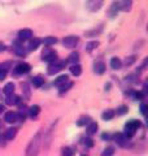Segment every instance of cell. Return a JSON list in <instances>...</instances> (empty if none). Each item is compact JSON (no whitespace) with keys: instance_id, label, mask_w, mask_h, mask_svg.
Masks as SVG:
<instances>
[{"instance_id":"obj_1","label":"cell","mask_w":148,"mask_h":156,"mask_svg":"<svg viewBox=\"0 0 148 156\" xmlns=\"http://www.w3.org/2000/svg\"><path fill=\"white\" fill-rule=\"evenodd\" d=\"M41 144H42V133L38 131V133L33 136V139L30 140L27 148H26V156H37L39 154V150H41Z\"/></svg>"},{"instance_id":"obj_2","label":"cell","mask_w":148,"mask_h":156,"mask_svg":"<svg viewBox=\"0 0 148 156\" xmlns=\"http://www.w3.org/2000/svg\"><path fill=\"white\" fill-rule=\"evenodd\" d=\"M65 65H66V61L55 60L53 62H51V64H49V66H48L47 72H48V74L53 76V74H56V73H58L60 70H62L64 68H65Z\"/></svg>"},{"instance_id":"obj_3","label":"cell","mask_w":148,"mask_h":156,"mask_svg":"<svg viewBox=\"0 0 148 156\" xmlns=\"http://www.w3.org/2000/svg\"><path fill=\"white\" fill-rule=\"evenodd\" d=\"M140 126V122L136 120H131L125 125V135L129 138V136H132L135 134V131L138 130V128Z\"/></svg>"},{"instance_id":"obj_4","label":"cell","mask_w":148,"mask_h":156,"mask_svg":"<svg viewBox=\"0 0 148 156\" xmlns=\"http://www.w3.org/2000/svg\"><path fill=\"white\" fill-rule=\"evenodd\" d=\"M103 5H104V0H86V8L90 12L100 11Z\"/></svg>"},{"instance_id":"obj_5","label":"cell","mask_w":148,"mask_h":156,"mask_svg":"<svg viewBox=\"0 0 148 156\" xmlns=\"http://www.w3.org/2000/svg\"><path fill=\"white\" fill-rule=\"evenodd\" d=\"M42 60L43 61H48L49 64H51V62L57 60V53L55 51L49 50V48H46V50L43 51V53H42Z\"/></svg>"},{"instance_id":"obj_6","label":"cell","mask_w":148,"mask_h":156,"mask_svg":"<svg viewBox=\"0 0 148 156\" xmlns=\"http://www.w3.org/2000/svg\"><path fill=\"white\" fill-rule=\"evenodd\" d=\"M78 42H79V39H78V37H74V35H70V37H66V38H64V41H62V44L65 46L66 48H74L77 44H78Z\"/></svg>"},{"instance_id":"obj_7","label":"cell","mask_w":148,"mask_h":156,"mask_svg":"<svg viewBox=\"0 0 148 156\" xmlns=\"http://www.w3.org/2000/svg\"><path fill=\"white\" fill-rule=\"evenodd\" d=\"M31 69V66L26 64V62H21V64H17L16 68H14V74H23V73H27V72H30Z\"/></svg>"},{"instance_id":"obj_8","label":"cell","mask_w":148,"mask_h":156,"mask_svg":"<svg viewBox=\"0 0 148 156\" xmlns=\"http://www.w3.org/2000/svg\"><path fill=\"white\" fill-rule=\"evenodd\" d=\"M132 5V0H120L118 2V8L122 12H129Z\"/></svg>"},{"instance_id":"obj_9","label":"cell","mask_w":148,"mask_h":156,"mask_svg":"<svg viewBox=\"0 0 148 156\" xmlns=\"http://www.w3.org/2000/svg\"><path fill=\"white\" fill-rule=\"evenodd\" d=\"M33 38V31L30 29H22L18 31V39L19 41H26V39H31Z\"/></svg>"},{"instance_id":"obj_10","label":"cell","mask_w":148,"mask_h":156,"mask_svg":"<svg viewBox=\"0 0 148 156\" xmlns=\"http://www.w3.org/2000/svg\"><path fill=\"white\" fill-rule=\"evenodd\" d=\"M4 120H5V122L8 124H13L16 122V121L18 120V113L17 112H7L5 113V117H4Z\"/></svg>"},{"instance_id":"obj_11","label":"cell","mask_w":148,"mask_h":156,"mask_svg":"<svg viewBox=\"0 0 148 156\" xmlns=\"http://www.w3.org/2000/svg\"><path fill=\"white\" fill-rule=\"evenodd\" d=\"M115 140L116 142L122 146V147H125V146H127V136L125 134H121V133H118L115 135Z\"/></svg>"},{"instance_id":"obj_12","label":"cell","mask_w":148,"mask_h":156,"mask_svg":"<svg viewBox=\"0 0 148 156\" xmlns=\"http://www.w3.org/2000/svg\"><path fill=\"white\" fill-rule=\"evenodd\" d=\"M19 100H21V98L14 95V94H11V95H7V99H5V103L8 105H13V104H17L19 103Z\"/></svg>"},{"instance_id":"obj_13","label":"cell","mask_w":148,"mask_h":156,"mask_svg":"<svg viewBox=\"0 0 148 156\" xmlns=\"http://www.w3.org/2000/svg\"><path fill=\"white\" fill-rule=\"evenodd\" d=\"M39 44H41V39H38V38L29 39V50L30 51H35L39 47Z\"/></svg>"},{"instance_id":"obj_14","label":"cell","mask_w":148,"mask_h":156,"mask_svg":"<svg viewBox=\"0 0 148 156\" xmlns=\"http://www.w3.org/2000/svg\"><path fill=\"white\" fill-rule=\"evenodd\" d=\"M41 43H43V44L47 46V47L53 46L55 43H57V38H55V37H47V38H44L43 41H41Z\"/></svg>"},{"instance_id":"obj_15","label":"cell","mask_w":148,"mask_h":156,"mask_svg":"<svg viewBox=\"0 0 148 156\" xmlns=\"http://www.w3.org/2000/svg\"><path fill=\"white\" fill-rule=\"evenodd\" d=\"M118 11H120V8H118V2H115L111 5V9H109V16H111V18H115L117 16Z\"/></svg>"},{"instance_id":"obj_16","label":"cell","mask_w":148,"mask_h":156,"mask_svg":"<svg viewBox=\"0 0 148 156\" xmlns=\"http://www.w3.org/2000/svg\"><path fill=\"white\" fill-rule=\"evenodd\" d=\"M115 115H116V112H115V111H112V109H107L105 112H103L101 117H103V120L109 121V120H112L113 117H115Z\"/></svg>"},{"instance_id":"obj_17","label":"cell","mask_w":148,"mask_h":156,"mask_svg":"<svg viewBox=\"0 0 148 156\" xmlns=\"http://www.w3.org/2000/svg\"><path fill=\"white\" fill-rule=\"evenodd\" d=\"M70 73L73 76H81L82 73V66L79 64H73L70 66Z\"/></svg>"},{"instance_id":"obj_18","label":"cell","mask_w":148,"mask_h":156,"mask_svg":"<svg viewBox=\"0 0 148 156\" xmlns=\"http://www.w3.org/2000/svg\"><path fill=\"white\" fill-rule=\"evenodd\" d=\"M39 112H41V107L39 105H31L30 108H29V115H30V117H37L39 115Z\"/></svg>"},{"instance_id":"obj_19","label":"cell","mask_w":148,"mask_h":156,"mask_svg":"<svg viewBox=\"0 0 148 156\" xmlns=\"http://www.w3.org/2000/svg\"><path fill=\"white\" fill-rule=\"evenodd\" d=\"M95 72L97 74H103L105 72V64L103 61H97L95 64Z\"/></svg>"},{"instance_id":"obj_20","label":"cell","mask_w":148,"mask_h":156,"mask_svg":"<svg viewBox=\"0 0 148 156\" xmlns=\"http://www.w3.org/2000/svg\"><path fill=\"white\" fill-rule=\"evenodd\" d=\"M16 134H17V130L14 129V128H11V129H8L5 131V135H4V136H5L7 140H12L14 136H16Z\"/></svg>"},{"instance_id":"obj_21","label":"cell","mask_w":148,"mask_h":156,"mask_svg":"<svg viewBox=\"0 0 148 156\" xmlns=\"http://www.w3.org/2000/svg\"><path fill=\"white\" fill-rule=\"evenodd\" d=\"M68 61L72 62V65H73V64H78V61H79V53H78V52L70 53V55H69Z\"/></svg>"},{"instance_id":"obj_22","label":"cell","mask_w":148,"mask_h":156,"mask_svg":"<svg viewBox=\"0 0 148 156\" xmlns=\"http://www.w3.org/2000/svg\"><path fill=\"white\" fill-rule=\"evenodd\" d=\"M122 65V62L121 60L118 57H112V60H111V68L112 69H120Z\"/></svg>"},{"instance_id":"obj_23","label":"cell","mask_w":148,"mask_h":156,"mask_svg":"<svg viewBox=\"0 0 148 156\" xmlns=\"http://www.w3.org/2000/svg\"><path fill=\"white\" fill-rule=\"evenodd\" d=\"M99 44H100V43H99L97 41L88 42V43H87V46H86V51H87V52H92L93 50H96V48L99 47Z\"/></svg>"},{"instance_id":"obj_24","label":"cell","mask_w":148,"mask_h":156,"mask_svg":"<svg viewBox=\"0 0 148 156\" xmlns=\"http://www.w3.org/2000/svg\"><path fill=\"white\" fill-rule=\"evenodd\" d=\"M13 92H14V83L13 82H9V83H7L4 86V94L5 95H11Z\"/></svg>"},{"instance_id":"obj_25","label":"cell","mask_w":148,"mask_h":156,"mask_svg":"<svg viewBox=\"0 0 148 156\" xmlns=\"http://www.w3.org/2000/svg\"><path fill=\"white\" fill-rule=\"evenodd\" d=\"M68 81H69V77H68L66 74H65V76H60L58 78H56V80H55V85H56V86H58V87H60L61 85L66 83Z\"/></svg>"},{"instance_id":"obj_26","label":"cell","mask_w":148,"mask_h":156,"mask_svg":"<svg viewBox=\"0 0 148 156\" xmlns=\"http://www.w3.org/2000/svg\"><path fill=\"white\" fill-rule=\"evenodd\" d=\"M14 53L18 55V56H25V55H26V51H25L23 46H21V44H18V43H17V46L14 47Z\"/></svg>"},{"instance_id":"obj_27","label":"cell","mask_w":148,"mask_h":156,"mask_svg":"<svg viewBox=\"0 0 148 156\" xmlns=\"http://www.w3.org/2000/svg\"><path fill=\"white\" fill-rule=\"evenodd\" d=\"M43 83H44V78H42V77H34L33 78V85L35 87H42Z\"/></svg>"},{"instance_id":"obj_28","label":"cell","mask_w":148,"mask_h":156,"mask_svg":"<svg viewBox=\"0 0 148 156\" xmlns=\"http://www.w3.org/2000/svg\"><path fill=\"white\" fill-rule=\"evenodd\" d=\"M97 130V124L96 122H90L87 126V133L88 134H95Z\"/></svg>"},{"instance_id":"obj_29","label":"cell","mask_w":148,"mask_h":156,"mask_svg":"<svg viewBox=\"0 0 148 156\" xmlns=\"http://www.w3.org/2000/svg\"><path fill=\"white\" fill-rule=\"evenodd\" d=\"M22 92H23L25 99H29V98H30V89H29L27 83H22Z\"/></svg>"},{"instance_id":"obj_30","label":"cell","mask_w":148,"mask_h":156,"mask_svg":"<svg viewBox=\"0 0 148 156\" xmlns=\"http://www.w3.org/2000/svg\"><path fill=\"white\" fill-rule=\"evenodd\" d=\"M70 87H73V82H70V81H68L66 83H64V85H61L60 86V92L62 94V92H65V91H68Z\"/></svg>"},{"instance_id":"obj_31","label":"cell","mask_w":148,"mask_h":156,"mask_svg":"<svg viewBox=\"0 0 148 156\" xmlns=\"http://www.w3.org/2000/svg\"><path fill=\"white\" fill-rule=\"evenodd\" d=\"M91 122V119L90 117H82V119H79L77 121V125L78 126H83V125H86V124H90Z\"/></svg>"},{"instance_id":"obj_32","label":"cell","mask_w":148,"mask_h":156,"mask_svg":"<svg viewBox=\"0 0 148 156\" xmlns=\"http://www.w3.org/2000/svg\"><path fill=\"white\" fill-rule=\"evenodd\" d=\"M101 30H103V26L100 25L97 29H92V30H90V31H86V35L87 37H92V35H95V34H99Z\"/></svg>"},{"instance_id":"obj_33","label":"cell","mask_w":148,"mask_h":156,"mask_svg":"<svg viewBox=\"0 0 148 156\" xmlns=\"http://www.w3.org/2000/svg\"><path fill=\"white\" fill-rule=\"evenodd\" d=\"M113 154H115V148L113 147H107L104 151H103L101 156H112Z\"/></svg>"},{"instance_id":"obj_34","label":"cell","mask_w":148,"mask_h":156,"mask_svg":"<svg viewBox=\"0 0 148 156\" xmlns=\"http://www.w3.org/2000/svg\"><path fill=\"white\" fill-rule=\"evenodd\" d=\"M74 151L70 147H64L62 148V156H73Z\"/></svg>"},{"instance_id":"obj_35","label":"cell","mask_w":148,"mask_h":156,"mask_svg":"<svg viewBox=\"0 0 148 156\" xmlns=\"http://www.w3.org/2000/svg\"><path fill=\"white\" fill-rule=\"evenodd\" d=\"M127 112V107H125V105H121L120 108L117 109V115H125Z\"/></svg>"},{"instance_id":"obj_36","label":"cell","mask_w":148,"mask_h":156,"mask_svg":"<svg viewBox=\"0 0 148 156\" xmlns=\"http://www.w3.org/2000/svg\"><path fill=\"white\" fill-rule=\"evenodd\" d=\"M135 56H130V57H126V60H125V64L126 65H131L132 64V62H134L135 61Z\"/></svg>"},{"instance_id":"obj_37","label":"cell","mask_w":148,"mask_h":156,"mask_svg":"<svg viewBox=\"0 0 148 156\" xmlns=\"http://www.w3.org/2000/svg\"><path fill=\"white\" fill-rule=\"evenodd\" d=\"M83 143H85L86 147H92V146H93V140H92L91 138H86V139H85V142H83Z\"/></svg>"},{"instance_id":"obj_38","label":"cell","mask_w":148,"mask_h":156,"mask_svg":"<svg viewBox=\"0 0 148 156\" xmlns=\"http://www.w3.org/2000/svg\"><path fill=\"white\" fill-rule=\"evenodd\" d=\"M5 77H7V70H4V69H0V81L5 80Z\"/></svg>"},{"instance_id":"obj_39","label":"cell","mask_w":148,"mask_h":156,"mask_svg":"<svg viewBox=\"0 0 148 156\" xmlns=\"http://www.w3.org/2000/svg\"><path fill=\"white\" fill-rule=\"evenodd\" d=\"M146 111H147V105L146 104H142L140 105V112H142L143 116H146Z\"/></svg>"},{"instance_id":"obj_40","label":"cell","mask_w":148,"mask_h":156,"mask_svg":"<svg viewBox=\"0 0 148 156\" xmlns=\"http://www.w3.org/2000/svg\"><path fill=\"white\" fill-rule=\"evenodd\" d=\"M135 98L138 100H142V98H143V94L142 92H135Z\"/></svg>"},{"instance_id":"obj_41","label":"cell","mask_w":148,"mask_h":156,"mask_svg":"<svg viewBox=\"0 0 148 156\" xmlns=\"http://www.w3.org/2000/svg\"><path fill=\"white\" fill-rule=\"evenodd\" d=\"M4 50H5V46H4L3 42H0V52H3Z\"/></svg>"},{"instance_id":"obj_42","label":"cell","mask_w":148,"mask_h":156,"mask_svg":"<svg viewBox=\"0 0 148 156\" xmlns=\"http://www.w3.org/2000/svg\"><path fill=\"white\" fill-rule=\"evenodd\" d=\"M101 136H103V139H109V135L108 134H103Z\"/></svg>"},{"instance_id":"obj_43","label":"cell","mask_w":148,"mask_h":156,"mask_svg":"<svg viewBox=\"0 0 148 156\" xmlns=\"http://www.w3.org/2000/svg\"><path fill=\"white\" fill-rule=\"evenodd\" d=\"M3 109H4V108H3V105L0 104V113H2V112H3Z\"/></svg>"},{"instance_id":"obj_44","label":"cell","mask_w":148,"mask_h":156,"mask_svg":"<svg viewBox=\"0 0 148 156\" xmlns=\"http://www.w3.org/2000/svg\"><path fill=\"white\" fill-rule=\"evenodd\" d=\"M82 156H86V155H82Z\"/></svg>"}]
</instances>
